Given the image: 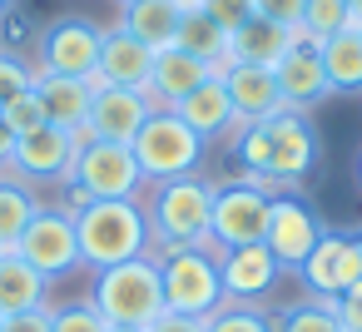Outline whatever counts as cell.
<instances>
[{"label": "cell", "mask_w": 362, "mask_h": 332, "mask_svg": "<svg viewBox=\"0 0 362 332\" xmlns=\"http://www.w3.org/2000/svg\"><path fill=\"white\" fill-rule=\"evenodd\" d=\"M70 218L80 238V268L100 273V268L154 253L149 213L139 198H85V203H70Z\"/></svg>", "instance_id": "1"}, {"label": "cell", "mask_w": 362, "mask_h": 332, "mask_svg": "<svg viewBox=\"0 0 362 332\" xmlns=\"http://www.w3.org/2000/svg\"><path fill=\"white\" fill-rule=\"evenodd\" d=\"M90 307H95L110 327L149 332V327L164 317V283H159L154 253H149V258L115 263V268H100V273H95V287H90Z\"/></svg>", "instance_id": "2"}, {"label": "cell", "mask_w": 362, "mask_h": 332, "mask_svg": "<svg viewBox=\"0 0 362 332\" xmlns=\"http://www.w3.org/2000/svg\"><path fill=\"white\" fill-rule=\"evenodd\" d=\"M149 238L154 253L169 248H209V218H214V184L189 174L169 184H149Z\"/></svg>", "instance_id": "3"}, {"label": "cell", "mask_w": 362, "mask_h": 332, "mask_svg": "<svg viewBox=\"0 0 362 332\" xmlns=\"http://www.w3.org/2000/svg\"><path fill=\"white\" fill-rule=\"evenodd\" d=\"M134 164H139V174H144V189L149 184H169V179H189V174H199V164H204V154H209V144L174 114V109H154L149 119H144V129L134 134Z\"/></svg>", "instance_id": "4"}, {"label": "cell", "mask_w": 362, "mask_h": 332, "mask_svg": "<svg viewBox=\"0 0 362 332\" xmlns=\"http://www.w3.org/2000/svg\"><path fill=\"white\" fill-rule=\"evenodd\" d=\"M154 263H159V283H164V312L214 317L223 307L214 248H169V253H154Z\"/></svg>", "instance_id": "5"}, {"label": "cell", "mask_w": 362, "mask_h": 332, "mask_svg": "<svg viewBox=\"0 0 362 332\" xmlns=\"http://www.w3.org/2000/svg\"><path fill=\"white\" fill-rule=\"evenodd\" d=\"M65 189H70V203H85V198H139L144 174H139L129 144L85 139L75 149V164L65 174Z\"/></svg>", "instance_id": "6"}, {"label": "cell", "mask_w": 362, "mask_h": 332, "mask_svg": "<svg viewBox=\"0 0 362 332\" xmlns=\"http://www.w3.org/2000/svg\"><path fill=\"white\" fill-rule=\"evenodd\" d=\"M268 208H273V189L263 179H228L214 184V218H209V248H248L263 243L268 228Z\"/></svg>", "instance_id": "7"}, {"label": "cell", "mask_w": 362, "mask_h": 332, "mask_svg": "<svg viewBox=\"0 0 362 332\" xmlns=\"http://www.w3.org/2000/svg\"><path fill=\"white\" fill-rule=\"evenodd\" d=\"M327 223L322 213L313 208V198L303 189H283L273 194V208H268V228H263V248L278 258L283 273H298L308 263V253L322 243Z\"/></svg>", "instance_id": "8"}, {"label": "cell", "mask_w": 362, "mask_h": 332, "mask_svg": "<svg viewBox=\"0 0 362 332\" xmlns=\"http://www.w3.org/2000/svg\"><path fill=\"white\" fill-rule=\"evenodd\" d=\"M100 40H105V25H95L90 16H60V20H50L40 30V40H35V75L95 80Z\"/></svg>", "instance_id": "9"}, {"label": "cell", "mask_w": 362, "mask_h": 332, "mask_svg": "<svg viewBox=\"0 0 362 332\" xmlns=\"http://www.w3.org/2000/svg\"><path fill=\"white\" fill-rule=\"evenodd\" d=\"M268 124V174L263 184L273 194L283 189H303V179L313 174L317 164V129H313V114L303 109H278Z\"/></svg>", "instance_id": "10"}, {"label": "cell", "mask_w": 362, "mask_h": 332, "mask_svg": "<svg viewBox=\"0 0 362 332\" xmlns=\"http://www.w3.org/2000/svg\"><path fill=\"white\" fill-rule=\"evenodd\" d=\"M11 253H21V258H25L35 273H45V278L75 273V268H80V238H75L70 208H35V218L25 223V233H21V243H16Z\"/></svg>", "instance_id": "11"}, {"label": "cell", "mask_w": 362, "mask_h": 332, "mask_svg": "<svg viewBox=\"0 0 362 332\" xmlns=\"http://www.w3.org/2000/svg\"><path fill=\"white\" fill-rule=\"evenodd\" d=\"M278 75V95H283V109H303L313 114L322 100H332L327 90V70H322V40H313L308 30H293L283 60L273 65Z\"/></svg>", "instance_id": "12"}, {"label": "cell", "mask_w": 362, "mask_h": 332, "mask_svg": "<svg viewBox=\"0 0 362 332\" xmlns=\"http://www.w3.org/2000/svg\"><path fill=\"white\" fill-rule=\"evenodd\" d=\"M80 144H85V139H75V134H65V129H55V124H40V129H30V134L16 139L6 169H11V179H21L25 189H30V184H65V174H70Z\"/></svg>", "instance_id": "13"}, {"label": "cell", "mask_w": 362, "mask_h": 332, "mask_svg": "<svg viewBox=\"0 0 362 332\" xmlns=\"http://www.w3.org/2000/svg\"><path fill=\"white\" fill-rule=\"evenodd\" d=\"M308 297L317 302H337L357 278H362V253H357V238L352 233H322V243L308 253V263L298 268Z\"/></svg>", "instance_id": "14"}, {"label": "cell", "mask_w": 362, "mask_h": 332, "mask_svg": "<svg viewBox=\"0 0 362 332\" xmlns=\"http://www.w3.org/2000/svg\"><path fill=\"white\" fill-rule=\"evenodd\" d=\"M278 278H283V268H278V258H273L263 243H248V248H223V253H218L223 302L258 307V302L278 287Z\"/></svg>", "instance_id": "15"}, {"label": "cell", "mask_w": 362, "mask_h": 332, "mask_svg": "<svg viewBox=\"0 0 362 332\" xmlns=\"http://www.w3.org/2000/svg\"><path fill=\"white\" fill-rule=\"evenodd\" d=\"M154 114L144 90H115V85H95L90 100V119H85V139H110V144H134V134L144 129V119Z\"/></svg>", "instance_id": "16"}, {"label": "cell", "mask_w": 362, "mask_h": 332, "mask_svg": "<svg viewBox=\"0 0 362 332\" xmlns=\"http://www.w3.org/2000/svg\"><path fill=\"white\" fill-rule=\"evenodd\" d=\"M209 75H218V70H214V65H204V60H194L189 50L169 45V50H154V70H149L144 95H149V105H154V109H174V105H179V100H189Z\"/></svg>", "instance_id": "17"}, {"label": "cell", "mask_w": 362, "mask_h": 332, "mask_svg": "<svg viewBox=\"0 0 362 332\" xmlns=\"http://www.w3.org/2000/svg\"><path fill=\"white\" fill-rule=\"evenodd\" d=\"M223 90H228V100H233L238 124L273 119V114L283 109L278 75H273L268 65H238V60H228V65H223Z\"/></svg>", "instance_id": "18"}, {"label": "cell", "mask_w": 362, "mask_h": 332, "mask_svg": "<svg viewBox=\"0 0 362 332\" xmlns=\"http://www.w3.org/2000/svg\"><path fill=\"white\" fill-rule=\"evenodd\" d=\"M154 70V50L139 45L134 35H124L119 25L105 30L100 40V65H95V85H115V90H144Z\"/></svg>", "instance_id": "19"}, {"label": "cell", "mask_w": 362, "mask_h": 332, "mask_svg": "<svg viewBox=\"0 0 362 332\" xmlns=\"http://www.w3.org/2000/svg\"><path fill=\"white\" fill-rule=\"evenodd\" d=\"M35 100L45 109V124L85 139V119H90V100H95V80H70V75H35Z\"/></svg>", "instance_id": "20"}, {"label": "cell", "mask_w": 362, "mask_h": 332, "mask_svg": "<svg viewBox=\"0 0 362 332\" xmlns=\"http://www.w3.org/2000/svg\"><path fill=\"white\" fill-rule=\"evenodd\" d=\"M174 114L204 139V144H214V139H228L233 129H238V114H233V100H228V90H223V75H209L189 100H179L174 105Z\"/></svg>", "instance_id": "21"}, {"label": "cell", "mask_w": 362, "mask_h": 332, "mask_svg": "<svg viewBox=\"0 0 362 332\" xmlns=\"http://www.w3.org/2000/svg\"><path fill=\"white\" fill-rule=\"evenodd\" d=\"M184 11H189V6H179V0H129V6L119 11V30L134 35V40L149 45V50H169L174 35H179Z\"/></svg>", "instance_id": "22"}, {"label": "cell", "mask_w": 362, "mask_h": 332, "mask_svg": "<svg viewBox=\"0 0 362 332\" xmlns=\"http://www.w3.org/2000/svg\"><path fill=\"white\" fill-rule=\"evenodd\" d=\"M45 292H50L45 273H35L21 253H0V317L45 307Z\"/></svg>", "instance_id": "23"}, {"label": "cell", "mask_w": 362, "mask_h": 332, "mask_svg": "<svg viewBox=\"0 0 362 332\" xmlns=\"http://www.w3.org/2000/svg\"><path fill=\"white\" fill-rule=\"evenodd\" d=\"M288 40H293V30H283V25L263 20V16H248V20L228 35V60H238V65H268V70H273V65L283 60Z\"/></svg>", "instance_id": "24"}, {"label": "cell", "mask_w": 362, "mask_h": 332, "mask_svg": "<svg viewBox=\"0 0 362 332\" xmlns=\"http://www.w3.org/2000/svg\"><path fill=\"white\" fill-rule=\"evenodd\" d=\"M322 70L332 95H362V25H347L322 40Z\"/></svg>", "instance_id": "25"}, {"label": "cell", "mask_w": 362, "mask_h": 332, "mask_svg": "<svg viewBox=\"0 0 362 332\" xmlns=\"http://www.w3.org/2000/svg\"><path fill=\"white\" fill-rule=\"evenodd\" d=\"M174 45H179V50H189L194 60L214 65L218 75H223V65H228V30H218V25H214V20H209L199 6H189V11H184Z\"/></svg>", "instance_id": "26"}, {"label": "cell", "mask_w": 362, "mask_h": 332, "mask_svg": "<svg viewBox=\"0 0 362 332\" xmlns=\"http://www.w3.org/2000/svg\"><path fill=\"white\" fill-rule=\"evenodd\" d=\"M35 194L21 184V179H11V174H0V253H11L16 243H21V233H25V223L35 218Z\"/></svg>", "instance_id": "27"}, {"label": "cell", "mask_w": 362, "mask_h": 332, "mask_svg": "<svg viewBox=\"0 0 362 332\" xmlns=\"http://www.w3.org/2000/svg\"><path fill=\"white\" fill-rule=\"evenodd\" d=\"M228 144H233V159H238L243 179H263V174H268V124H263V119L238 124V129L228 134Z\"/></svg>", "instance_id": "28"}, {"label": "cell", "mask_w": 362, "mask_h": 332, "mask_svg": "<svg viewBox=\"0 0 362 332\" xmlns=\"http://www.w3.org/2000/svg\"><path fill=\"white\" fill-rule=\"evenodd\" d=\"M273 322H278V332H342V322H337L332 302H317V297H308V302H298V307L273 312Z\"/></svg>", "instance_id": "29"}, {"label": "cell", "mask_w": 362, "mask_h": 332, "mask_svg": "<svg viewBox=\"0 0 362 332\" xmlns=\"http://www.w3.org/2000/svg\"><path fill=\"white\" fill-rule=\"evenodd\" d=\"M204 332H278V322H273V312H263V307L223 302L214 317H204Z\"/></svg>", "instance_id": "30"}, {"label": "cell", "mask_w": 362, "mask_h": 332, "mask_svg": "<svg viewBox=\"0 0 362 332\" xmlns=\"http://www.w3.org/2000/svg\"><path fill=\"white\" fill-rule=\"evenodd\" d=\"M347 25H357V20L347 16V0H308L298 30H308L313 40H332V35L347 30Z\"/></svg>", "instance_id": "31"}, {"label": "cell", "mask_w": 362, "mask_h": 332, "mask_svg": "<svg viewBox=\"0 0 362 332\" xmlns=\"http://www.w3.org/2000/svg\"><path fill=\"white\" fill-rule=\"evenodd\" d=\"M25 90H35V65H25L11 50H0V109H6L11 100H21Z\"/></svg>", "instance_id": "32"}, {"label": "cell", "mask_w": 362, "mask_h": 332, "mask_svg": "<svg viewBox=\"0 0 362 332\" xmlns=\"http://www.w3.org/2000/svg\"><path fill=\"white\" fill-rule=\"evenodd\" d=\"M50 332H110V322L90 302H65V307H50Z\"/></svg>", "instance_id": "33"}, {"label": "cell", "mask_w": 362, "mask_h": 332, "mask_svg": "<svg viewBox=\"0 0 362 332\" xmlns=\"http://www.w3.org/2000/svg\"><path fill=\"white\" fill-rule=\"evenodd\" d=\"M0 119H6V124H11V134L21 139V134H30V129H40V124H45V109H40L35 90H25L21 100H11L6 109H0Z\"/></svg>", "instance_id": "34"}, {"label": "cell", "mask_w": 362, "mask_h": 332, "mask_svg": "<svg viewBox=\"0 0 362 332\" xmlns=\"http://www.w3.org/2000/svg\"><path fill=\"white\" fill-rule=\"evenodd\" d=\"M199 11H204L218 30H228V35H233V30L253 16V0H199Z\"/></svg>", "instance_id": "35"}, {"label": "cell", "mask_w": 362, "mask_h": 332, "mask_svg": "<svg viewBox=\"0 0 362 332\" xmlns=\"http://www.w3.org/2000/svg\"><path fill=\"white\" fill-rule=\"evenodd\" d=\"M303 6L308 0H253V16H263V20L283 25V30H298L303 25Z\"/></svg>", "instance_id": "36"}, {"label": "cell", "mask_w": 362, "mask_h": 332, "mask_svg": "<svg viewBox=\"0 0 362 332\" xmlns=\"http://www.w3.org/2000/svg\"><path fill=\"white\" fill-rule=\"evenodd\" d=\"M332 312H337V322H342V332H362V278L332 302Z\"/></svg>", "instance_id": "37"}, {"label": "cell", "mask_w": 362, "mask_h": 332, "mask_svg": "<svg viewBox=\"0 0 362 332\" xmlns=\"http://www.w3.org/2000/svg\"><path fill=\"white\" fill-rule=\"evenodd\" d=\"M0 332H50V307H35V312H16L0 322Z\"/></svg>", "instance_id": "38"}, {"label": "cell", "mask_w": 362, "mask_h": 332, "mask_svg": "<svg viewBox=\"0 0 362 332\" xmlns=\"http://www.w3.org/2000/svg\"><path fill=\"white\" fill-rule=\"evenodd\" d=\"M149 332H204V317H184V312H164Z\"/></svg>", "instance_id": "39"}, {"label": "cell", "mask_w": 362, "mask_h": 332, "mask_svg": "<svg viewBox=\"0 0 362 332\" xmlns=\"http://www.w3.org/2000/svg\"><path fill=\"white\" fill-rule=\"evenodd\" d=\"M11 149H16V134H11L6 119H0V174H6V164H11Z\"/></svg>", "instance_id": "40"}, {"label": "cell", "mask_w": 362, "mask_h": 332, "mask_svg": "<svg viewBox=\"0 0 362 332\" xmlns=\"http://www.w3.org/2000/svg\"><path fill=\"white\" fill-rule=\"evenodd\" d=\"M347 16H352V20L362 25V0H347Z\"/></svg>", "instance_id": "41"}, {"label": "cell", "mask_w": 362, "mask_h": 332, "mask_svg": "<svg viewBox=\"0 0 362 332\" xmlns=\"http://www.w3.org/2000/svg\"><path fill=\"white\" fill-rule=\"evenodd\" d=\"M11 6H16V0H0V16H6V11H11Z\"/></svg>", "instance_id": "42"}, {"label": "cell", "mask_w": 362, "mask_h": 332, "mask_svg": "<svg viewBox=\"0 0 362 332\" xmlns=\"http://www.w3.org/2000/svg\"><path fill=\"white\" fill-rule=\"evenodd\" d=\"M179 6H199V0H179Z\"/></svg>", "instance_id": "43"}, {"label": "cell", "mask_w": 362, "mask_h": 332, "mask_svg": "<svg viewBox=\"0 0 362 332\" xmlns=\"http://www.w3.org/2000/svg\"><path fill=\"white\" fill-rule=\"evenodd\" d=\"M357 253H362V238H357Z\"/></svg>", "instance_id": "44"}, {"label": "cell", "mask_w": 362, "mask_h": 332, "mask_svg": "<svg viewBox=\"0 0 362 332\" xmlns=\"http://www.w3.org/2000/svg\"><path fill=\"white\" fill-rule=\"evenodd\" d=\"M110 332H124V327H110Z\"/></svg>", "instance_id": "45"}, {"label": "cell", "mask_w": 362, "mask_h": 332, "mask_svg": "<svg viewBox=\"0 0 362 332\" xmlns=\"http://www.w3.org/2000/svg\"><path fill=\"white\" fill-rule=\"evenodd\" d=\"M119 6H129V0H119Z\"/></svg>", "instance_id": "46"}, {"label": "cell", "mask_w": 362, "mask_h": 332, "mask_svg": "<svg viewBox=\"0 0 362 332\" xmlns=\"http://www.w3.org/2000/svg\"><path fill=\"white\" fill-rule=\"evenodd\" d=\"M357 174H362V164H357Z\"/></svg>", "instance_id": "47"}, {"label": "cell", "mask_w": 362, "mask_h": 332, "mask_svg": "<svg viewBox=\"0 0 362 332\" xmlns=\"http://www.w3.org/2000/svg\"><path fill=\"white\" fill-rule=\"evenodd\" d=\"M0 322H6V317H0Z\"/></svg>", "instance_id": "48"}]
</instances>
